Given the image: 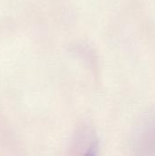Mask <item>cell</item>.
I'll use <instances>...</instances> for the list:
<instances>
[{"label": "cell", "mask_w": 155, "mask_h": 156, "mask_svg": "<svg viewBox=\"0 0 155 156\" xmlns=\"http://www.w3.org/2000/svg\"><path fill=\"white\" fill-rule=\"evenodd\" d=\"M83 156H97L95 147H90V148H89L88 151L85 153V154Z\"/></svg>", "instance_id": "obj_1"}]
</instances>
